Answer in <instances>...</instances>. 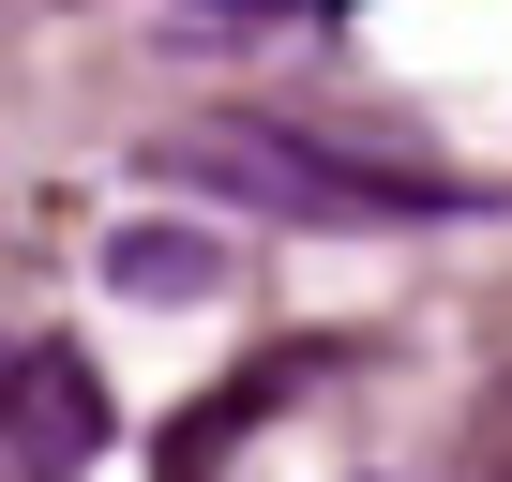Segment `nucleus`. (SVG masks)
I'll use <instances>...</instances> for the list:
<instances>
[{
    "label": "nucleus",
    "instance_id": "nucleus-5",
    "mask_svg": "<svg viewBox=\"0 0 512 482\" xmlns=\"http://www.w3.org/2000/svg\"><path fill=\"white\" fill-rule=\"evenodd\" d=\"M437 482H512V377H497V392L467 407V437L437 452Z\"/></svg>",
    "mask_w": 512,
    "mask_h": 482
},
{
    "label": "nucleus",
    "instance_id": "nucleus-4",
    "mask_svg": "<svg viewBox=\"0 0 512 482\" xmlns=\"http://www.w3.org/2000/svg\"><path fill=\"white\" fill-rule=\"evenodd\" d=\"M106 287H121V302H211V287H226V241H211V226H121V241H106Z\"/></svg>",
    "mask_w": 512,
    "mask_h": 482
},
{
    "label": "nucleus",
    "instance_id": "nucleus-2",
    "mask_svg": "<svg viewBox=\"0 0 512 482\" xmlns=\"http://www.w3.org/2000/svg\"><path fill=\"white\" fill-rule=\"evenodd\" d=\"M106 452V377L76 347H16V377H0V467L16 482H76Z\"/></svg>",
    "mask_w": 512,
    "mask_h": 482
},
{
    "label": "nucleus",
    "instance_id": "nucleus-3",
    "mask_svg": "<svg viewBox=\"0 0 512 482\" xmlns=\"http://www.w3.org/2000/svg\"><path fill=\"white\" fill-rule=\"evenodd\" d=\"M287 392H302V347H272V362H241V377H226L211 407H181V422H166V452H151V482H211V467H226V452H241L256 422H272Z\"/></svg>",
    "mask_w": 512,
    "mask_h": 482
},
{
    "label": "nucleus",
    "instance_id": "nucleus-6",
    "mask_svg": "<svg viewBox=\"0 0 512 482\" xmlns=\"http://www.w3.org/2000/svg\"><path fill=\"white\" fill-rule=\"evenodd\" d=\"M0 377H16V347H0Z\"/></svg>",
    "mask_w": 512,
    "mask_h": 482
},
{
    "label": "nucleus",
    "instance_id": "nucleus-1",
    "mask_svg": "<svg viewBox=\"0 0 512 482\" xmlns=\"http://www.w3.org/2000/svg\"><path fill=\"white\" fill-rule=\"evenodd\" d=\"M151 166L226 181V196H256V211H437V196H452L437 166H377V151H347V136H256V121L166 136Z\"/></svg>",
    "mask_w": 512,
    "mask_h": 482
}]
</instances>
